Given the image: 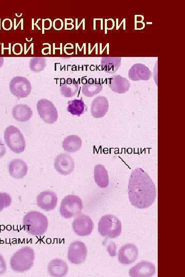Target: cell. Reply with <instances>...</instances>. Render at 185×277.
Listing matches in <instances>:
<instances>
[{
    "mask_svg": "<svg viewBox=\"0 0 185 277\" xmlns=\"http://www.w3.org/2000/svg\"><path fill=\"white\" fill-rule=\"evenodd\" d=\"M129 199L132 206L138 209L151 207L157 199V188L149 175L141 168L131 174L128 184Z\"/></svg>",
    "mask_w": 185,
    "mask_h": 277,
    "instance_id": "6da1fadb",
    "label": "cell"
},
{
    "mask_svg": "<svg viewBox=\"0 0 185 277\" xmlns=\"http://www.w3.org/2000/svg\"><path fill=\"white\" fill-rule=\"evenodd\" d=\"M24 229L28 233L36 236L44 234L48 228L47 217L39 212H30L23 218Z\"/></svg>",
    "mask_w": 185,
    "mask_h": 277,
    "instance_id": "7a4b0ae2",
    "label": "cell"
},
{
    "mask_svg": "<svg viewBox=\"0 0 185 277\" xmlns=\"http://www.w3.org/2000/svg\"><path fill=\"white\" fill-rule=\"evenodd\" d=\"M34 252L30 247H24L14 254L11 259L12 269L17 272H24L29 270L33 265Z\"/></svg>",
    "mask_w": 185,
    "mask_h": 277,
    "instance_id": "3957f363",
    "label": "cell"
},
{
    "mask_svg": "<svg viewBox=\"0 0 185 277\" xmlns=\"http://www.w3.org/2000/svg\"><path fill=\"white\" fill-rule=\"evenodd\" d=\"M98 230L102 236L112 239L117 238L122 233V222L114 215H104L98 222Z\"/></svg>",
    "mask_w": 185,
    "mask_h": 277,
    "instance_id": "277c9868",
    "label": "cell"
},
{
    "mask_svg": "<svg viewBox=\"0 0 185 277\" xmlns=\"http://www.w3.org/2000/svg\"><path fill=\"white\" fill-rule=\"evenodd\" d=\"M83 209V202L80 196L72 194L68 195L61 202L60 213L62 217L69 219L81 214Z\"/></svg>",
    "mask_w": 185,
    "mask_h": 277,
    "instance_id": "5b68a950",
    "label": "cell"
},
{
    "mask_svg": "<svg viewBox=\"0 0 185 277\" xmlns=\"http://www.w3.org/2000/svg\"><path fill=\"white\" fill-rule=\"evenodd\" d=\"M5 140L10 149L16 153L23 152L26 148L25 138L21 131L14 126L7 128Z\"/></svg>",
    "mask_w": 185,
    "mask_h": 277,
    "instance_id": "8992f818",
    "label": "cell"
},
{
    "mask_svg": "<svg viewBox=\"0 0 185 277\" xmlns=\"http://www.w3.org/2000/svg\"><path fill=\"white\" fill-rule=\"evenodd\" d=\"M39 113L47 124H53L57 122L58 118V110L54 104L49 100H40L36 104Z\"/></svg>",
    "mask_w": 185,
    "mask_h": 277,
    "instance_id": "52a82bcc",
    "label": "cell"
},
{
    "mask_svg": "<svg viewBox=\"0 0 185 277\" xmlns=\"http://www.w3.org/2000/svg\"><path fill=\"white\" fill-rule=\"evenodd\" d=\"M88 250L86 245L81 242H75L69 246L67 258L73 264H81L84 263L87 257Z\"/></svg>",
    "mask_w": 185,
    "mask_h": 277,
    "instance_id": "ba28073f",
    "label": "cell"
},
{
    "mask_svg": "<svg viewBox=\"0 0 185 277\" xmlns=\"http://www.w3.org/2000/svg\"><path fill=\"white\" fill-rule=\"evenodd\" d=\"M10 89L13 95L20 98L28 96L31 91V86L28 79L23 76L14 77L10 84Z\"/></svg>",
    "mask_w": 185,
    "mask_h": 277,
    "instance_id": "9c48e42d",
    "label": "cell"
},
{
    "mask_svg": "<svg viewBox=\"0 0 185 277\" xmlns=\"http://www.w3.org/2000/svg\"><path fill=\"white\" fill-rule=\"evenodd\" d=\"M94 226V222L92 219L86 215L78 216L72 223V228L74 232L82 236L91 234Z\"/></svg>",
    "mask_w": 185,
    "mask_h": 277,
    "instance_id": "30bf717a",
    "label": "cell"
},
{
    "mask_svg": "<svg viewBox=\"0 0 185 277\" xmlns=\"http://www.w3.org/2000/svg\"><path fill=\"white\" fill-rule=\"evenodd\" d=\"M75 162L72 157L65 153L58 155L54 162L55 170L63 176H67L71 173L75 169Z\"/></svg>",
    "mask_w": 185,
    "mask_h": 277,
    "instance_id": "8fae6325",
    "label": "cell"
},
{
    "mask_svg": "<svg viewBox=\"0 0 185 277\" xmlns=\"http://www.w3.org/2000/svg\"><path fill=\"white\" fill-rule=\"evenodd\" d=\"M58 196L52 191H44L36 197V204L42 210L49 212L54 210L57 207Z\"/></svg>",
    "mask_w": 185,
    "mask_h": 277,
    "instance_id": "7c38bea8",
    "label": "cell"
},
{
    "mask_svg": "<svg viewBox=\"0 0 185 277\" xmlns=\"http://www.w3.org/2000/svg\"><path fill=\"white\" fill-rule=\"evenodd\" d=\"M156 272L155 265L150 262L143 261L131 268L129 272L132 277H150Z\"/></svg>",
    "mask_w": 185,
    "mask_h": 277,
    "instance_id": "4fadbf2b",
    "label": "cell"
},
{
    "mask_svg": "<svg viewBox=\"0 0 185 277\" xmlns=\"http://www.w3.org/2000/svg\"><path fill=\"white\" fill-rule=\"evenodd\" d=\"M138 257V250L137 247L133 244H128L120 249L118 260L123 264L129 265L134 262Z\"/></svg>",
    "mask_w": 185,
    "mask_h": 277,
    "instance_id": "5bb4252c",
    "label": "cell"
},
{
    "mask_svg": "<svg viewBox=\"0 0 185 277\" xmlns=\"http://www.w3.org/2000/svg\"><path fill=\"white\" fill-rule=\"evenodd\" d=\"M128 75L130 79L134 82L147 81L151 78L152 72L145 65L137 63L131 67Z\"/></svg>",
    "mask_w": 185,
    "mask_h": 277,
    "instance_id": "9a60e30c",
    "label": "cell"
},
{
    "mask_svg": "<svg viewBox=\"0 0 185 277\" xmlns=\"http://www.w3.org/2000/svg\"><path fill=\"white\" fill-rule=\"evenodd\" d=\"M130 86L128 79L120 75H116L109 78L108 86L115 93L124 94L129 91Z\"/></svg>",
    "mask_w": 185,
    "mask_h": 277,
    "instance_id": "2e32d148",
    "label": "cell"
},
{
    "mask_svg": "<svg viewBox=\"0 0 185 277\" xmlns=\"http://www.w3.org/2000/svg\"><path fill=\"white\" fill-rule=\"evenodd\" d=\"M109 104L107 99L103 96L95 98L91 105V114L95 118L103 117L107 112Z\"/></svg>",
    "mask_w": 185,
    "mask_h": 277,
    "instance_id": "e0dca14e",
    "label": "cell"
},
{
    "mask_svg": "<svg viewBox=\"0 0 185 277\" xmlns=\"http://www.w3.org/2000/svg\"><path fill=\"white\" fill-rule=\"evenodd\" d=\"M68 270V265L63 260L53 259L49 263L48 271L49 274L55 277L65 276Z\"/></svg>",
    "mask_w": 185,
    "mask_h": 277,
    "instance_id": "ac0fdd59",
    "label": "cell"
},
{
    "mask_svg": "<svg viewBox=\"0 0 185 277\" xmlns=\"http://www.w3.org/2000/svg\"><path fill=\"white\" fill-rule=\"evenodd\" d=\"M28 170V168L26 164L19 159L12 161L9 166L10 175L16 179L24 178L27 175Z\"/></svg>",
    "mask_w": 185,
    "mask_h": 277,
    "instance_id": "d6986e66",
    "label": "cell"
},
{
    "mask_svg": "<svg viewBox=\"0 0 185 277\" xmlns=\"http://www.w3.org/2000/svg\"><path fill=\"white\" fill-rule=\"evenodd\" d=\"M13 115L16 121L21 123H25L30 120L32 115V111L31 109L27 105L18 104L14 107Z\"/></svg>",
    "mask_w": 185,
    "mask_h": 277,
    "instance_id": "ffe728a7",
    "label": "cell"
},
{
    "mask_svg": "<svg viewBox=\"0 0 185 277\" xmlns=\"http://www.w3.org/2000/svg\"><path fill=\"white\" fill-rule=\"evenodd\" d=\"M94 180L97 185L101 188H106L109 184L108 172L101 165H96L94 170Z\"/></svg>",
    "mask_w": 185,
    "mask_h": 277,
    "instance_id": "44dd1931",
    "label": "cell"
},
{
    "mask_svg": "<svg viewBox=\"0 0 185 277\" xmlns=\"http://www.w3.org/2000/svg\"><path fill=\"white\" fill-rule=\"evenodd\" d=\"M82 140L78 136L70 135L64 139L62 142L64 150L68 152H76L82 146Z\"/></svg>",
    "mask_w": 185,
    "mask_h": 277,
    "instance_id": "7402d4cb",
    "label": "cell"
},
{
    "mask_svg": "<svg viewBox=\"0 0 185 277\" xmlns=\"http://www.w3.org/2000/svg\"><path fill=\"white\" fill-rule=\"evenodd\" d=\"M121 62L120 57H103L101 59V67L107 73H115L121 66Z\"/></svg>",
    "mask_w": 185,
    "mask_h": 277,
    "instance_id": "603a6c76",
    "label": "cell"
},
{
    "mask_svg": "<svg viewBox=\"0 0 185 277\" xmlns=\"http://www.w3.org/2000/svg\"><path fill=\"white\" fill-rule=\"evenodd\" d=\"M79 86L76 80L67 78L61 86L60 92L62 95L66 98H70L75 96L78 92Z\"/></svg>",
    "mask_w": 185,
    "mask_h": 277,
    "instance_id": "cb8c5ba5",
    "label": "cell"
},
{
    "mask_svg": "<svg viewBox=\"0 0 185 277\" xmlns=\"http://www.w3.org/2000/svg\"><path fill=\"white\" fill-rule=\"evenodd\" d=\"M67 109L71 114L80 116L85 112L86 105L82 100L76 99L68 102Z\"/></svg>",
    "mask_w": 185,
    "mask_h": 277,
    "instance_id": "d4e9b609",
    "label": "cell"
},
{
    "mask_svg": "<svg viewBox=\"0 0 185 277\" xmlns=\"http://www.w3.org/2000/svg\"><path fill=\"white\" fill-rule=\"evenodd\" d=\"M102 90V86L98 83H89L85 85L82 88L83 94L88 97H92Z\"/></svg>",
    "mask_w": 185,
    "mask_h": 277,
    "instance_id": "484cf974",
    "label": "cell"
},
{
    "mask_svg": "<svg viewBox=\"0 0 185 277\" xmlns=\"http://www.w3.org/2000/svg\"><path fill=\"white\" fill-rule=\"evenodd\" d=\"M30 68L34 72L43 71L47 66V62L45 58L42 57H35L30 61Z\"/></svg>",
    "mask_w": 185,
    "mask_h": 277,
    "instance_id": "4316f807",
    "label": "cell"
},
{
    "mask_svg": "<svg viewBox=\"0 0 185 277\" xmlns=\"http://www.w3.org/2000/svg\"><path fill=\"white\" fill-rule=\"evenodd\" d=\"M12 201L10 194L6 192H0V212L10 207Z\"/></svg>",
    "mask_w": 185,
    "mask_h": 277,
    "instance_id": "83f0119b",
    "label": "cell"
},
{
    "mask_svg": "<svg viewBox=\"0 0 185 277\" xmlns=\"http://www.w3.org/2000/svg\"><path fill=\"white\" fill-rule=\"evenodd\" d=\"M7 270V265L4 257L0 254V274L5 273Z\"/></svg>",
    "mask_w": 185,
    "mask_h": 277,
    "instance_id": "f1b7e54d",
    "label": "cell"
},
{
    "mask_svg": "<svg viewBox=\"0 0 185 277\" xmlns=\"http://www.w3.org/2000/svg\"><path fill=\"white\" fill-rule=\"evenodd\" d=\"M7 152V149L4 142L0 139V157L5 155Z\"/></svg>",
    "mask_w": 185,
    "mask_h": 277,
    "instance_id": "f546056e",
    "label": "cell"
},
{
    "mask_svg": "<svg viewBox=\"0 0 185 277\" xmlns=\"http://www.w3.org/2000/svg\"><path fill=\"white\" fill-rule=\"evenodd\" d=\"M4 62V58L3 57H0V68H1L3 66Z\"/></svg>",
    "mask_w": 185,
    "mask_h": 277,
    "instance_id": "4dcf8cb0",
    "label": "cell"
}]
</instances>
